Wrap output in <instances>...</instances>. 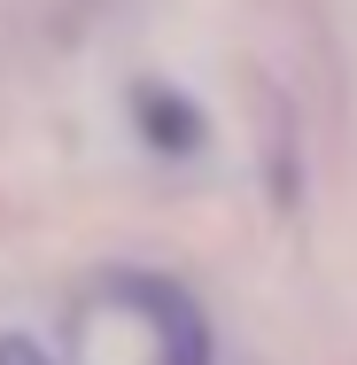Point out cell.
Returning <instances> with one entry per match:
<instances>
[{
    "mask_svg": "<svg viewBox=\"0 0 357 365\" xmlns=\"http://www.w3.org/2000/svg\"><path fill=\"white\" fill-rule=\"evenodd\" d=\"M109 303H125V311L148 319L155 365H210V319H202V303L179 288V280H163V272H117L109 280Z\"/></svg>",
    "mask_w": 357,
    "mask_h": 365,
    "instance_id": "1",
    "label": "cell"
},
{
    "mask_svg": "<svg viewBox=\"0 0 357 365\" xmlns=\"http://www.w3.org/2000/svg\"><path fill=\"white\" fill-rule=\"evenodd\" d=\"M133 125H140V140L155 148V155H195V148L210 140L202 109H195L179 86H163V78H140V86H133Z\"/></svg>",
    "mask_w": 357,
    "mask_h": 365,
    "instance_id": "2",
    "label": "cell"
},
{
    "mask_svg": "<svg viewBox=\"0 0 357 365\" xmlns=\"http://www.w3.org/2000/svg\"><path fill=\"white\" fill-rule=\"evenodd\" d=\"M0 365H55V358H47L31 334H0Z\"/></svg>",
    "mask_w": 357,
    "mask_h": 365,
    "instance_id": "3",
    "label": "cell"
}]
</instances>
